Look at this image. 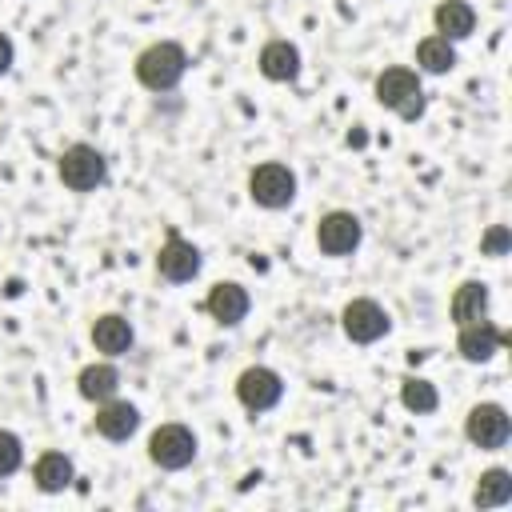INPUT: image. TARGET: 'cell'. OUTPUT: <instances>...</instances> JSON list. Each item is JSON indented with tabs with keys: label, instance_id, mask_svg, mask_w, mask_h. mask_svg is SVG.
Wrapping results in <instances>:
<instances>
[{
	"label": "cell",
	"instance_id": "8",
	"mask_svg": "<svg viewBox=\"0 0 512 512\" xmlns=\"http://www.w3.org/2000/svg\"><path fill=\"white\" fill-rule=\"evenodd\" d=\"M464 436L476 444V448H504L508 436H512V420L500 404H476L464 420Z\"/></svg>",
	"mask_w": 512,
	"mask_h": 512
},
{
	"label": "cell",
	"instance_id": "7",
	"mask_svg": "<svg viewBox=\"0 0 512 512\" xmlns=\"http://www.w3.org/2000/svg\"><path fill=\"white\" fill-rule=\"evenodd\" d=\"M340 324H344V336L356 340V344H372V340H380V336L392 328L388 312H384L376 300H368V296L348 300L344 312H340Z\"/></svg>",
	"mask_w": 512,
	"mask_h": 512
},
{
	"label": "cell",
	"instance_id": "24",
	"mask_svg": "<svg viewBox=\"0 0 512 512\" xmlns=\"http://www.w3.org/2000/svg\"><path fill=\"white\" fill-rule=\"evenodd\" d=\"M508 248V228L504 224H496V228H488V236H484V252H492V256H500Z\"/></svg>",
	"mask_w": 512,
	"mask_h": 512
},
{
	"label": "cell",
	"instance_id": "4",
	"mask_svg": "<svg viewBox=\"0 0 512 512\" xmlns=\"http://www.w3.org/2000/svg\"><path fill=\"white\" fill-rule=\"evenodd\" d=\"M148 460L156 468H168V472L188 468L196 460V436H192V428H184V424H160L148 436Z\"/></svg>",
	"mask_w": 512,
	"mask_h": 512
},
{
	"label": "cell",
	"instance_id": "21",
	"mask_svg": "<svg viewBox=\"0 0 512 512\" xmlns=\"http://www.w3.org/2000/svg\"><path fill=\"white\" fill-rule=\"evenodd\" d=\"M416 64H420L424 72H432V76H444V72L456 64L452 40H444V36H424V40L416 44Z\"/></svg>",
	"mask_w": 512,
	"mask_h": 512
},
{
	"label": "cell",
	"instance_id": "20",
	"mask_svg": "<svg viewBox=\"0 0 512 512\" xmlns=\"http://www.w3.org/2000/svg\"><path fill=\"white\" fill-rule=\"evenodd\" d=\"M472 500H476V508H500V504H508L512 500V472L508 468H488L480 476Z\"/></svg>",
	"mask_w": 512,
	"mask_h": 512
},
{
	"label": "cell",
	"instance_id": "5",
	"mask_svg": "<svg viewBox=\"0 0 512 512\" xmlns=\"http://www.w3.org/2000/svg\"><path fill=\"white\" fill-rule=\"evenodd\" d=\"M248 196H252L260 208H288V204L296 200V176H292V168H284V164H276V160L252 168V176H248Z\"/></svg>",
	"mask_w": 512,
	"mask_h": 512
},
{
	"label": "cell",
	"instance_id": "19",
	"mask_svg": "<svg viewBox=\"0 0 512 512\" xmlns=\"http://www.w3.org/2000/svg\"><path fill=\"white\" fill-rule=\"evenodd\" d=\"M32 480L40 492H64L72 484V460L64 452H44L32 468Z\"/></svg>",
	"mask_w": 512,
	"mask_h": 512
},
{
	"label": "cell",
	"instance_id": "12",
	"mask_svg": "<svg viewBox=\"0 0 512 512\" xmlns=\"http://www.w3.org/2000/svg\"><path fill=\"white\" fill-rule=\"evenodd\" d=\"M500 332L488 324V320H472V324H460V336H456V352L468 360V364H484L496 356L500 348Z\"/></svg>",
	"mask_w": 512,
	"mask_h": 512
},
{
	"label": "cell",
	"instance_id": "13",
	"mask_svg": "<svg viewBox=\"0 0 512 512\" xmlns=\"http://www.w3.org/2000/svg\"><path fill=\"white\" fill-rule=\"evenodd\" d=\"M136 428H140V412H136V404L112 396V400H104V404L96 408V432H100L104 440H128Z\"/></svg>",
	"mask_w": 512,
	"mask_h": 512
},
{
	"label": "cell",
	"instance_id": "6",
	"mask_svg": "<svg viewBox=\"0 0 512 512\" xmlns=\"http://www.w3.org/2000/svg\"><path fill=\"white\" fill-rule=\"evenodd\" d=\"M280 396H284V384H280V376H276L272 368H264V364H252V368H244V372L236 376V400H240L248 412H268V408L280 404Z\"/></svg>",
	"mask_w": 512,
	"mask_h": 512
},
{
	"label": "cell",
	"instance_id": "14",
	"mask_svg": "<svg viewBox=\"0 0 512 512\" xmlns=\"http://www.w3.org/2000/svg\"><path fill=\"white\" fill-rule=\"evenodd\" d=\"M432 24H436V32H440L444 40H464V36H472V28H476V12H472V4H464V0H440L436 12H432Z\"/></svg>",
	"mask_w": 512,
	"mask_h": 512
},
{
	"label": "cell",
	"instance_id": "16",
	"mask_svg": "<svg viewBox=\"0 0 512 512\" xmlns=\"http://www.w3.org/2000/svg\"><path fill=\"white\" fill-rule=\"evenodd\" d=\"M452 320L456 324H472V320H484L488 316V284L480 280H464L456 292H452Z\"/></svg>",
	"mask_w": 512,
	"mask_h": 512
},
{
	"label": "cell",
	"instance_id": "18",
	"mask_svg": "<svg viewBox=\"0 0 512 512\" xmlns=\"http://www.w3.org/2000/svg\"><path fill=\"white\" fill-rule=\"evenodd\" d=\"M76 388H80V396H84V400L104 404V400H112V396H116V388H120V372H116L112 364H88V368H80Z\"/></svg>",
	"mask_w": 512,
	"mask_h": 512
},
{
	"label": "cell",
	"instance_id": "25",
	"mask_svg": "<svg viewBox=\"0 0 512 512\" xmlns=\"http://www.w3.org/2000/svg\"><path fill=\"white\" fill-rule=\"evenodd\" d=\"M12 56H16V48H12V40H8L4 32H0V76H4L8 68H12Z\"/></svg>",
	"mask_w": 512,
	"mask_h": 512
},
{
	"label": "cell",
	"instance_id": "3",
	"mask_svg": "<svg viewBox=\"0 0 512 512\" xmlns=\"http://www.w3.org/2000/svg\"><path fill=\"white\" fill-rule=\"evenodd\" d=\"M56 172H60L64 188H72V192H92V188L104 184L108 164H104V156H100L92 144H72V148L60 152Z\"/></svg>",
	"mask_w": 512,
	"mask_h": 512
},
{
	"label": "cell",
	"instance_id": "9",
	"mask_svg": "<svg viewBox=\"0 0 512 512\" xmlns=\"http://www.w3.org/2000/svg\"><path fill=\"white\" fill-rule=\"evenodd\" d=\"M360 236H364L360 220H356L352 212H344V208L324 212L320 224H316V244H320V252H328V256H348V252L360 244Z\"/></svg>",
	"mask_w": 512,
	"mask_h": 512
},
{
	"label": "cell",
	"instance_id": "23",
	"mask_svg": "<svg viewBox=\"0 0 512 512\" xmlns=\"http://www.w3.org/2000/svg\"><path fill=\"white\" fill-rule=\"evenodd\" d=\"M20 460H24V444H20V436L8 432V428H0V476H12V472L20 468Z\"/></svg>",
	"mask_w": 512,
	"mask_h": 512
},
{
	"label": "cell",
	"instance_id": "15",
	"mask_svg": "<svg viewBox=\"0 0 512 512\" xmlns=\"http://www.w3.org/2000/svg\"><path fill=\"white\" fill-rule=\"evenodd\" d=\"M260 72H264L268 80H276V84L296 80V72H300V52H296V44H288V40H268V44L260 48Z\"/></svg>",
	"mask_w": 512,
	"mask_h": 512
},
{
	"label": "cell",
	"instance_id": "17",
	"mask_svg": "<svg viewBox=\"0 0 512 512\" xmlns=\"http://www.w3.org/2000/svg\"><path fill=\"white\" fill-rule=\"evenodd\" d=\"M92 344H96V352L120 356V352L132 348V324H128L124 316L108 312V316H100V320L92 324Z\"/></svg>",
	"mask_w": 512,
	"mask_h": 512
},
{
	"label": "cell",
	"instance_id": "1",
	"mask_svg": "<svg viewBox=\"0 0 512 512\" xmlns=\"http://www.w3.org/2000/svg\"><path fill=\"white\" fill-rule=\"evenodd\" d=\"M184 68H188V56L172 40H156L136 56V80L148 92H172L184 80Z\"/></svg>",
	"mask_w": 512,
	"mask_h": 512
},
{
	"label": "cell",
	"instance_id": "11",
	"mask_svg": "<svg viewBox=\"0 0 512 512\" xmlns=\"http://www.w3.org/2000/svg\"><path fill=\"white\" fill-rule=\"evenodd\" d=\"M248 292L240 288V284H232V280H220V284H212V292H208V300H204V308H208V316L216 320V324H240L244 316H248Z\"/></svg>",
	"mask_w": 512,
	"mask_h": 512
},
{
	"label": "cell",
	"instance_id": "22",
	"mask_svg": "<svg viewBox=\"0 0 512 512\" xmlns=\"http://www.w3.org/2000/svg\"><path fill=\"white\" fill-rule=\"evenodd\" d=\"M400 404H404L408 412L424 416V412H436L440 396H436V388H432L428 380H420V376H408V380L400 384Z\"/></svg>",
	"mask_w": 512,
	"mask_h": 512
},
{
	"label": "cell",
	"instance_id": "10",
	"mask_svg": "<svg viewBox=\"0 0 512 512\" xmlns=\"http://www.w3.org/2000/svg\"><path fill=\"white\" fill-rule=\"evenodd\" d=\"M156 268H160V276H164V280L184 284V280H192V276L200 272V252H196L188 240L168 236V240H164V248L156 252Z\"/></svg>",
	"mask_w": 512,
	"mask_h": 512
},
{
	"label": "cell",
	"instance_id": "2",
	"mask_svg": "<svg viewBox=\"0 0 512 512\" xmlns=\"http://www.w3.org/2000/svg\"><path fill=\"white\" fill-rule=\"evenodd\" d=\"M376 100L384 104V108H392L396 116H404V120H416V116H424V88H420V76L412 72V68H384L380 76H376Z\"/></svg>",
	"mask_w": 512,
	"mask_h": 512
}]
</instances>
